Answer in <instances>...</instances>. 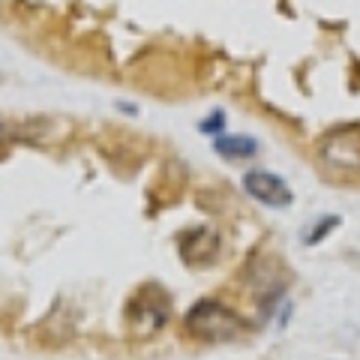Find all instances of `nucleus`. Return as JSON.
<instances>
[{"label":"nucleus","instance_id":"nucleus-1","mask_svg":"<svg viewBox=\"0 0 360 360\" xmlns=\"http://www.w3.org/2000/svg\"><path fill=\"white\" fill-rule=\"evenodd\" d=\"M186 333L198 342H229L243 333L240 315L219 300H201L186 312Z\"/></svg>","mask_w":360,"mask_h":360},{"label":"nucleus","instance_id":"nucleus-2","mask_svg":"<svg viewBox=\"0 0 360 360\" xmlns=\"http://www.w3.org/2000/svg\"><path fill=\"white\" fill-rule=\"evenodd\" d=\"M321 160L340 172H360V132L336 129L321 141Z\"/></svg>","mask_w":360,"mask_h":360},{"label":"nucleus","instance_id":"nucleus-3","mask_svg":"<svg viewBox=\"0 0 360 360\" xmlns=\"http://www.w3.org/2000/svg\"><path fill=\"white\" fill-rule=\"evenodd\" d=\"M243 189L267 207H288L291 205V189L285 186V180L270 174V172H250L243 177Z\"/></svg>","mask_w":360,"mask_h":360},{"label":"nucleus","instance_id":"nucleus-4","mask_svg":"<svg viewBox=\"0 0 360 360\" xmlns=\"http://www.w3.org/2000/svg\"><path fill=\"white\" fill-rule=\"evenodd\" d=\"M186 238L189 240H180V252L186 262H210L217 252V234L207 229H193Z\"/></svg>","mask_w":360,"mask_h":360},{"label":"nucleus","instance_id":"nucleus-5","mask_svg":"<svg viewBox=\"0 0 360 360\" xmlns=\"http://www.w3.org/2000/svg\"><path fill=\"white\" fill-rule=\"evenodd\" d=\"M217 153L229 156V160H250V156L258 150V144L252 139H246V135H222V139H217Z\"/></svg>","mask_w":360,"mask_h":360},{"label":"nucleus","instance_id":"nucleus-6","mask_svg":"<svg viewBox=\"0 0 360 360\" xmlns=\"http://www.w3.org/2000/svg\"><path fill=\"white\" fill-rule=\"evenodd\" d=\"M330 225H340V219L330 217L328 222H319V225H315V229H319V231H312L309 238H307V243H319V240H321V234H328V231H330Z\"/></svg>","mask_w":360,"mask_h":360},{"label":"nucleus","instance_id":"nucleus-7","mask_svg":"<svg viewBox=\"0 0 360 360\" xmlns=\"http://www.w3.org/2000/svg\"><path fill=\"white\" fill-rule=\"evenodd\" d=\"M222 123H225V117H222V111H217V115H213L210 120H205V123H201V129H205V132H219L222 129Z\"/></svg>","mask_w":360,"mask_h":360},{"label":"nucleus","instance_id":"nucleus-8","mask_svg":"<svg viewBox=\"0 0 360 360\" xmlns=\"http://www.w3.org/2000/svg\"><path fill=\"white\" fill-rule=\"evenodd\" d=\"M6 139V127H4V123H0V141H4Z\"/></svg>","mask_w":360,"mask_h":360}]
</instances>
